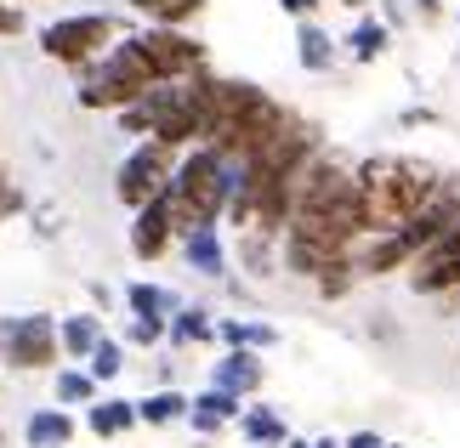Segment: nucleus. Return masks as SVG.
Masks as SVG:
<instances>
[{"label": "nucleus", "instance_id": "obj_10", "mask_svg": "<svg viewBox=\"0 0 460 448\" xmlns=\"http://www.w3.org/2000/svg\"><path fill=\"white\" fill-rule=\"evenodd\" d=\"M176 244V222H171V199L159 193L143 210H131V256L137 261H165Z\"/></svg>", "mask_w": 460, "mask_h": 448}, {"label": "nucleus", "instance_id": "obj_31", "mask_svg": "<svg viewBox=\"0 0 460 448\" xmlns=\"http://www.w3.org/2000/svg\"><path fill=\"white\" fill-rule=\"evenodd\" d=\"M279 6H285V12L296 17V23H307V17H313L318 6H324V0H279Z\"/></svg>", "mask_w": 460, "mask_h": 448}, {"label": "nucleus", "instance_id": "obj_23", "mask_svg": "<svg viewBox=\"0 0 460 448\" xmlns=\"http://www.w3.org/2000/svg\"><path fill=\"white\" fill-rule=\"evenodd\" d=\"M97 386H102V381H97L92 369H63L51 391H58V408H92V403H97Z\"/></svg>", "mask_w": 460, "mask_h": 448}, {"label": "nucleus", "instance_id": "obj_22", "mask_svg": "<svg viewBox=\"0 0 460 448\" xmlns=\"http://www.w3.org/2000/svg\"><path fill=\"white\" fill-rule=\"evenodd\" d=\"M171 347H205V340H217V318L210 312H199V307H182L171 318Z\"/></svg>", "mask_w": 460, "mask_h": 448}, {"label": "nucleus", "instance_id": "obj_14", "mask_svg": "<svg viewBox=\"0 0 460 448\" xmlns=\"http://www.w3.org/2000/svg\"><path fill=\"white\" fill-rule=\"evenodd\" d=\"M244 415V408H239V398H234V391H217V386H210V391H199V398H193V408H188V420H193V432H222V426L227 420H239Z\"/></svg>", "mask_w": 460, "mask_h": 448}, {"label": "nucleus", "instance_id": "obj_34", "mask_svg": "<svg viewBox=\"0 0 460 448\" xmlns=\"http://www.w3.org/2000/svg\"><path fill=\"white\" fill-rule=\"evenodd\" d=\"M126 6H131V12H148V17H154L159 6H165V0H126Z\"/></svg>", "mask_w": 460, "mask_h": 448}, {"label": "nucleus", "instance_id": "obj_33", "mask_svg": "<svg viewBox=\"0 0 460 448\" xmlns=\"http://www.w3.org/2000/svg\"><path fill=\"white\" fill-rule=\"evenodd\" d=\"M415 12L427 17V23H438V17H444V0H415Z\"/></svg>", "mask_w": 460, "mask_h": 448}, {"label": "nucleus", "instance_id": "obj_18", "mask_svg": "<svg viewBox=\"0 0 460 448\" xmlns=\"http://www.w3.org/2000/svg\"><path fill=\"white\" fill-rule=\"evenodd\" d=\"M188 408H193V398H182L176 386H159L137 403V415H143V426H176V420H188Z\"/></svg>", "mask_w": 460, "mask_h": 448}, {"label": "nucleus", "instance_id": "obj_21", "mask_svg": "<svg viewBox=\"0 0 460 448\" xmlns=\"http://www.w3.org/2000/svg\"><path fill=\"white\" fill-rule=\"evenodd\" d=\"M217 340L222 347H251V352H261V347H273L279 340V329L273 324H244V318H217Z\"/></svg>", "mask_w": 460, "mask_h": 448}, {"label": "nucleus", "instance_id": "obj_12", "mask_svg": "<svg viewBox=\"0 0 460 448\" xmlns=\"http://www.w3.org/2000/svg\"><path fill=\"white\" fill-rule=\"evenodd\" d=\"M131 426H143V415H137V403H126V398H97L92 408H85V432L92 437H126Z\"/></svg>", "mask_w": 460, "mask_h": 448}, {"label": "nucleus", "instance_id": "obj_27", "mask_svg": "<svg viewBox=\"0 0 460 448\" xmlns=\"http://www.w3.org/2000/svg\"><path fill=\"white\" fill-rule=\"evenodd\" d=\"M205 12V0H165V6L154 12V23H165V29H182L188 17H199Z\"/></svg>", "mask_w": 460, "mask_h": 448}, {"label": "nucleus", "instance_id": "obj_9", "mask_svg": "<svg viewBox=\"0 0 460 448\" xmlns=\"http://www.w3.org/2000/svg\"><path fill=\"white\" fill-rule=\"evenodd\" d=\"M410 290L415 295H444V290H460V222L438 239L427 256L410 267Z\"/></svg>", "mask_w": 460, "mask_h": 448}, {"label": "nucleus", "instance_id": "obj_2", "mask_svg": "<svg viewBox=\"0 0 460 448\" xmlns=\"http://www.w3.org/2000/svg\"><path fill=\"white\" fill-rule=\"evenodd\" d=\"M438 171L432 159H415V154H376L358 165V205H364V239L369 233H398L403 222L427 205V193L438 188Z\"/></svg>", "mask_w": 460, "mask_h": 448}, {"label": "nucleus", "instance_id": "obj_24", "mask_svg": "<svg viewBox=\"0 0 460 448\" xmlns=\"http://www.w3.org/2000/svg\"><path fill=\"white\" fill-rule=\"evenodd\" d=\"M239 432L251 437V443H290L285 420H279L273 408H244V415H239Z\"/></svg>", "mask_w": 460, "mask_h": 448}, {"label": "nucleus", "instance_id": "obj_15", "mask_svg": "<svg viewBox=\"0 0 460 448\" xmlns=\"http://www.w3.org/2000/svg\"><path fill=\"white\" fill-rule=\"evenodd\" d=\"M23 437H29V448H68L75 443V415L68 408H34Z\"/></svg>", "mask_w": 460, "mask_h": 448}, {"label": "nucleus", "instance_id": "obj_32", "mask_svg": "<svg viewBox=\"0 0 460 448\" xmlns=\"http://www.w3.org/2000/svg\"><path fill=\"white\" fill-rule=\"evenodd\" d=\"M341 448H386V437H381V432H352Z\"/></svg>", "mask_w": 460, "mask_h": 448}, {"label": "nucleus", "instance_id": "obj_11", "mask_svg": "<svg viewBox=\"0 0 460 448\" xmlns=\"http://www.w3.org/2000/svg\"><path fill=\"white\" fill-rule=\"evenodd\" d=\"M210 386H217V391H234V398H251V391H261V352L227 347V352L217 357V369H210Z\"/></svg>", "mask_w": 460, "mask_h": 448}, {"label": "nucleus", "instance_id": "obj_1", "mask_svg": "<svg viewBox=\"0 0 460 448\" xmlns=\"http://www.w3.org/2000/svg\"><path fill=\"white\" fill-rule=\"evenodd\" d=\"M199 97H205V142L222 159H234V165H244L256 148H268V136L290 114V109H279L261 85L210 75V68L199 75Z\"/></svg>", "mask_w": 460, "mask_h": 448}, {"label": "nucleus", "instance_id": "obj_8", "mask_svg": "<svg viewBox=\"0 0 460 448\" xmlns=\"http://www.w3.org/2000/svg\"><path fill=\"white\" fill-rule=\"evenodd\" d=\"M148 51V63H154V75L159 80H193V75H205L210 68V51L205 40H193L188 29H165V23H154L148 34H137Z\"/></svg>", "mask_w": 460, "mask_h": 448}, {"label": "nucleus", "instance_id": "obj_37", "mask_svg": "<svg viewBox=\"0 0 460 448\" xmlns=\"http://www.w3.org/2000/svg\"><path fill=\"white\" fill-rule=\"evenodd\" d=\"M386 448H393V443H386Z\"/></svg>", "mask_w": 460, "mask_h": 448}, {"label": "nucleus", "instance_id": "obj_16", "mask_svg": "<svg viewBox=\"0 0 460 448\" xmlns=\"http://www.w3.org/2000/svg\"><path fill=\"white\" fill-rule=\"evenodd\" d=\"M58 340H63V357H75V364H85V357L97 352V340H102V324H97V312H75V318H58Z\"/></svg>", "mask_w": 460, "mask_h": 448}, {"label": "nucleus", "instance_id": "obj_26", "mask_svg": "<svg viewBox=\"0 0 460 448\" xmlns=\"http://www.w3.org/2000/svg\"><path fill=\"white\" fill-rule=\"evenodd\" d=\"M165 335H171L165 318H131V324H126V340H131V347H159Z\"/></svg>", "mask_w": 460, "mask_h": 448}, {"label": "nucleus", "instance_id": "obj_20", "mask_svg": "<svg viewBox=\"0 0 460 448\" xmlns=\"http://www.w3.org/2000/svg\"><path fill=\"white\" fill-rule=\"evenodd\" d=\"M386 40H393V29H386L381 17H358L352 34H347V51H352V63H376L386 51Z\"/></svg>", "mask_w": 460, "mask_h": 448}, {"label": "nucleus", "instance_id": "obj_30", "mask_svg": "<svg viewBox=\"0 0 460 448\" xmlns=\"http://www.w3.org/2000/svg\"><path fill=\"white\" fill-rule=\"evenodd\" d=\"M17 205H23V193H17V188L6 182V176H0V222H6V216H12Z\"/></svg>", "mask_w": 460, "mask_h": 448}, {"label": "nucleus", "instance_id": "obj_19", "mask_svg": "<svg viewBox=\"0 0 460 448\" xmlns=\"http://www.w3.org/2000/svg\"><path fill=\"white\" fill-rule=\"evenodd\" d=\"M126 307H131V318H165V324H171V318L182 312V301H176L171 290H159V284H131Z\"/></svg>", "mask_w": 460, "mask_h": 448}, {"label": "nucleus", "instance_id": "obj_36", "mask_svg": "<svg viewBox=\"0 0 460 448\" xmlns=\"http://www.w3.org/2000/svg\"><path fill=\"white\" fill-rule=\"evenodd\" d=\"M0 443H6V432H0Z\"/></svg>", "mask_w": 460, "mask_h": 448}, {"label": "nucleus", "instance_id": "obj_29", "mask_svg": "<svg viewBox=\"0 0 460 448\" xmlns=\"http://www.w3.org/2000/svg\"><path fill=\"white\" fill-rule=\"evenodd\" d=\"M29 29V17L17 12V6H6V0H0V34H23Z\"/></svg>", "mask_w": 460, "mask_h": 448}, {"label": "nucleus", "instance_id": "obj_6", "mask_svg": "<svg viewBox=\"0 0 460 448\" xmlns=\"http://www.w3.org/2000/svg\"><path fill=\"white\" fill-rule=\"evenodd\" d=\"M176 148H165V142H154L143 136L137 148L119 159V171H114V199L126 205V210H143L148 199H159V193H171V176H176Z\"/></svg>", "mask_w": 460, "mask_h": 448}, {"label": "nucleus", "instance_id": "obj_28", "mask_svg": "<svg viewBox=\"0 0 460 448\" xmlns=\"http://www.w3.org/2000/svg\"><path fill=\"white\" fill-rule=\"evenodd\" d=\"M244 267H251L256 278H268V233H244Z\"/></svg>", "mask_w": 460, "mask_h": 448}, {"label": "nucleus", "instance_id": "obj_4", "mask_svg": "<svg viewBox=\"0 0 460 448\" xmlns=\"http://www.w3.org/2000/svg\"><path fill=\"white\" fill-rule=\"evenodd\" d=\"M154 85H159V75H154L143 40L131 34V40H114L97 63L80 68V109H109V114H119V109H131L137 97H148Z\"/></svg>", "mask_w": 460, "mask_h": 448}, {"label": "nucleus", "instance_id": "obj_25", "mask_svg": "<svg viewBox=\"0 0 460 448\" xmlns=\"http://www.w3.org/2000/svg\"><path fill=\"white\" fill-rule=\"evenodd\" d=\"M85 369H92L97 381H119V374H126V340H109V335H102L97 352L85 357Z\"/></svg>", "mask_w": 460, "mask_h": 448}, {"label": "nucleus", "instance_id": "obj_17", "mask_svg": "<svg viewBox=\"0 0 460 448\" xmlns=\"http://www.w3.org/2000/svg\"><path fill=\"white\" fill-rule=\"evenodd\" d=\"M335 46H341V40H335V34H324V29L313 23V17H307L302 29H296V57H302L307 75H324V68L335 63Z\"/></svg>", "mask_w": 460, "mask_h": 448}, {"label": "nucleus", "instance_id": "obj_13", "mask_svg": "<svg viewBox=\"0 0 460 448\" xmlns=\"http://www.w3.org/2000/svg\"><path fill=\"white\" fill-rule=\"evenodd\" d=\"M182 256H188L193 273H205V278H222V273H227V244H222L217 227L188 233V239H182Z\"/></svg>", "mask_w": 460, "mask_h": 448}, {"label": "nucleus", "instance_id": "obj_7", "mask_svg": "<svg viewBox=\"0 0 460 448\" xmlns=\"http://www.w3.org/2000/svg\"><path fill=\"white\" fill-rule=\"evenodd\" d=\"M63 357V340H58V318L51 312H12L0 318V364L6 369H51Z\"/></svg>", "mask_w": 460, "mask_h": 448}, {"label": "nucleus", "instance_id": "obj_5", "mask_svg": "<svg viewBox=\"0 0 460 448\" xmlns=\"http://www.w3.org/2000/svg\"><path fill=\"white\" fill-rule=\"evenodd\" d=\"M119 40V23L109 12H80V17H58V23H46L40 29V51L51 63H63V68H80L85 63H97L102 51H109Z\"/></svg>", "mask_w": 460, "mask_h": 448}, {"label": "nucleus", "instance_id": "obj_3", "mask_svg": "<svg viewBox=\"0 0 460 448\" xmlns=\"http://www.w3.org/2000/svg\"><path fill=\"white\" fill-rule=\"evenodd\" d=\"M234 182H239V165H234V159H222L210 142L182 148L176 176H171V193H165L176 239H188V233H199V227H217L227 216V205H234Z\"/></svg>", "mask_w": 460, "mask_h": 448}, {"label": "nucleus", "instance_id": "obj_35", "mask_svg": "<svg viewBox=\"0 0 460 448\" xmlns=\"http://www.w3.org/2000/svg\"><path fill=\"white\" fill-rule=\"evenodd\" d=\"M341 6H352V12H358V6H364V0H341Z\"/></svg>", "mask_w": 460, "mask_h": 448}]
</instances>
